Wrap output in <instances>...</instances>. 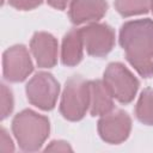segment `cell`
<instances>
[{
	"instance_id": "6da1fadb",
	"label": "cell",
	"mask_w": 153,
	"mask_h": 153,
	"mask_svg": "<svg viewBox=\"0 0 153 153\" xmlns=\"http://www.w3.org/2000/svg\"><path fill=\"white\" fill-rule=\"evenodd\" d=\"M120 44L128 62L143 78L153 75V20L137 19L122 25Z\"/></svg>"
},
{
	"instance_id": "7a4b0ae2",
	"label": "cell",
	"mask_w": 153,
	"mask_h": 153,
	"mask_svg": "<svg viewBox=\"0 0 153 153\" xmlns=\"http://www.w3.org/2000/svg\"><path fill=\"white\" fill-rule=\"evenodd\" d=\"M12 131L23 151L33 152L38 151L47 140L50 131V123L45 116L26 109L14 116Z\"/></svg>"
},
{
	"instance_id": "3957f363",
	"label": "cell",
	"mask_w": 153,
	"mask_h": 153,
	"mask_svg": "<svg viewBox=\"0 0 153 153\" xmlns=\"http://www.w3.org/2000/svg\"><path fill=\"white\" fill-rule=\"evenodd\" d=\"M90 109V81L80 75H74L66 81L60 112L68 121L81 120Z\"/></svg>"
},
{
	"instance_id": "277c9868",
	"label": "cell",
	"mask_w": 153,
	"mask_h": 153,
	"mask_svg": "<svg viewBox=\"0 0 153 153\" xmlns=\"http://www.w3.org/2000/svg\"><path fill=\"white\" fill-rule=\"evenodd\" d=\"M103 81L111 96L120 103H130L139 88L136 76L121 62H111L104 71Z\"/></svg>"
},
{
	"instance_id": "5b68a950",
	"label": "cell",
	"mask_w": 153,
	"mask_h": 153,
	"mask_svg": "<svg viewBox=\"0 0 153 153\" xmlns=\"http://www.w3.org/2000/svg\"><path fill=\"white\" fill-rule=\"evenodd\" d=\"M25 91L27 100L32 105L47 111L54 109L59 97L60 85L53 74L39 72L29 80Z\"/></svg>"
},
{
	"instance_id": "8992f818",
	"label": "cell",
	"mask_w": 153,
	"mask_h": 153,
	"mask_svg": "<svg viewBox=\"0 0 153 153\" xmlns=\"http://www.w3.org/2000/svg\"><path fill=\"white\" fill-rule=\"evenodd\" d=\"M84 47L88 55L104 57L115 45V32L111 26L103 23H90L80 29Z\"/></svg>"
},
{
	"instance_id": "52a82bcc",
	"label": "cell",
	"mask_w": 153,
	"mask_h": 153,
	"mask_svg": "<svg viewBox=\"0 0 153 153\" xmlns=\"http://www.w3.org/2000/svg\"><path fill=\"white\" fill-rule=\"evenodd\" d=\"M33 65L27 49L23 44L10 47L2 55V74L10 82L24 81L32 72Z\"/></svg>"
},
{
	"instance_id": "ba28073f",
	"label": "cell",
	"mask_w": 153,
	"mask_h": 153,
	"mask_svg": "<svg viewBox=\"0 0 153 153\" xmlns=\"http://www.w3.org/2000/svg\"><path fill=\"white\" fill-rule=\"evenodd\" d=\"M131 120L123 110H112L103 115L98 121V133L109 143H121L130 134Z\"/></svg>"
},
{
	"instance_id": "9c48e42d",
	"label": "cell",
	"mask_w": 153,
	"mask_h": 153,
	"mask_svg": "<svg viewBox=\"0 0 153 153\" xmlns=\"http://www.w3.org/2000/svg\"><path fill=\"white\" fill-rule=\"evenodd\" d=\"M57 41L44 31L36 32L30 42V50L41 68H51L57 62Z\"/></svg>"
},
{
	"instance_id": "30bf717a",
	"label": "cell",
	"mask_w": 153,
	"mask_h": 153,
	"mask_svg": "<svg viewBox=\"0 0 153 153\" xmlns=\"http://www.w3.org/2000/svg\"><path fill=\"white\" fill-rule=\"evenodd\" d=\"M108 11L106 0H73L69 5L68 14L73 24L96 23Z\"/></svg>"
},
{
	"instance_id": "8fae6325",
	"label": "cell",
	"mask_w": 153,
	"mask_h": 153,
	"mask_svg": "<svg viewBox=\"0 0 153 153\" xmlns=\"http://www.w3.org/2000/svg\"><path fill=\"white\" fill-rule=\"evenodd\" d=\"M84 41L80 29L69 30L63 39L61 45V61L67 67L76 66L82 60L84 51Z\"/></svg>"
},
{
	"instance_id": "7c38bea8",
	"label": "cell",
	"mask_w": 153,
	"mask_h": 153,
	"mask_svg": "<svg viewBox=\"0 0 153 153\" xmlns=\"http://www.w3.org/2000/svg\"><path fill=\"white\" fill-rule=\"evenodd\" d=\"M112 96L102 80L90 81V114L103 116L114 110Z\"/></svg>"
},
{
	"instance_id": "4fadbf2b",
	"label": "cell",
	"mask_w": 153,
	"mask_h": 153,
	"mask_svg": "<svg viewBox=\"0 0 153 153\" xmlns=\"http://www.w3.org/2000/svg\"><path fill=\"white\" fill-rule=\"evenodd\" d=\"M135 115L137 120L147 126H153V88H145L136 103Z\"/></svg>"
},
{
	"instance_id": "5bb4252c",
	"label": "cell",
	"mask_w": 153,
	"mask_h": 153,
	"mask_svg": "<svg viewBox=\"0 0 153 153\" xmlns=\"http://www.w3.org/2000/svg\"><path fill=\"white\" fill-rule=\"evenodd\" d=\"M151 5L152 0H115V7L123 17L147 13L151 10Z\"/></svg>"
},
{
	"instance_id": "9a60e30c",
	"label": "cell",
	"mask_w": 153,
	"mask_h": 153,
	"mask_svg": "<svg viewBox=\"0 0 153 153\" xmlns=\"http://www.w3.org/2000/svg\"><path fill=\"white\" fill-rule=\"evenodd\" d=\"M1 97H0V105H1V120H5L13 110L14 100L12 91L5 85L1 84Z\"/></svg>"
},
{
	"instance_id": "2e32d148",
	"label": "cell",
	"mask_w": 153,
	"mask_h": 153,
	"mask_svg": "<svg viewBox=\"0 0 153 153\" xmlns=\"http://www.w3.org/2000/svg\"><path fill=\"white\" fill-rule=\"evenodd\" d=\"M43 0H8V4L16 10L20 11H30L36 8L42 4Z\"/></svg>"
},
{
	"instance_id": "e0dca14e",
	"label": "cell",
	"mask_w": 153,
	"mask_h": 153,
	"mask_svg": "<svg viewBox=\"0 0 153 153\" xmlns=\"http://www.w3.org/2000/svg\"><path fill=\"white\" fill-rule=\"evenodd\" d=\"M14 151V145L12 139L10 137L8 133L5 128L0 130V153H11Z\"/></svg>"
},
{
	"instance_id": "ac0fdd59",
	"label": "cell",
	"mask_w": 153,
	"mask_h": 153,
	"mask_svg": "<svg viewBox=\"0 0 153 153\" xmlns=\"http://www.w3.org/2000/svg\"><path fill=\"white\" fill-rule=\"evenodd\" d=\"M44 151H49V152H72V147L69 146L68 142L62 141V140H54L51 141Z\"/></svg>"
},
{
	"instance_id": "d6986e66",
	"label": "cell",
	"mask_w": 153,
	"mask_h": 153,
	"mask_svg": "<svg viewBox=\"0 0 153 153\" xmlns=\"http://www.w3.org/2000/svg\"><path fill=\"white\" fill-rule=\"evenodd\" d=\"M73 0H47L48 5L56 10H65L67 6L71 5Z\"/></svg>"
},
{
	"instance_id": "ffe728a7",
	"label": "cell",
	"mask_w": 153,
	"mask_h": 153,
	"mask_svg": "<svg viewBox=\"0 0 153 153\" xmlns=\"http://www.w3.org/2000/svg\"><path fill=\"white\" fill-rule=\"evenodd\" d=\"M151 10H152V12H153V0H152V5H151Z\"/></svg>"
}]
</instances>
